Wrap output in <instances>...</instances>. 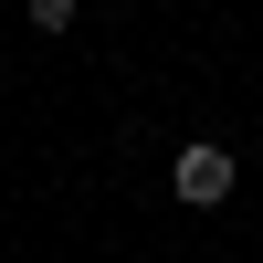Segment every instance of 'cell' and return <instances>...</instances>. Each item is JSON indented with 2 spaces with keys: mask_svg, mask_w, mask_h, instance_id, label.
<instances>
[{
  "mask_svg": "<svg viewBox=\"0 0 263 263\" xmlns=\"http://www.w3.org/2000/svg\"><path fill=\"white\" fill-rule=\"evenodd\" d=\"M232 179H242V158H232L221 137H190L179 158H168V190H179L190 211H221V200H232Z\"/></svg>",
  "mask_w": 263,
  "mask_h": 263,
  "instance_id": "obj_1",
  "label": "cell"
}]
</instances>
